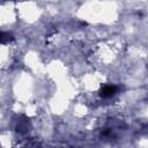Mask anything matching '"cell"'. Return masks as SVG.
<instances>
[{
    "label": "cell",
    "instance_id": "obj_1",
    "mask_svg": "<svg viewBox=\"0 0 148 148\" xmlns=\"http://www.w3.org/2000/svg\"><path fill=\"white\" fill-rule=\"evenodd\" d=\"M117 90H118V88L116 86H113V84H105L99 90V96L103 97V98H110V97L116 95Z\"/></svg>",
    "mask_w": 148,
    "mask_h": 148
}]
</instances>
